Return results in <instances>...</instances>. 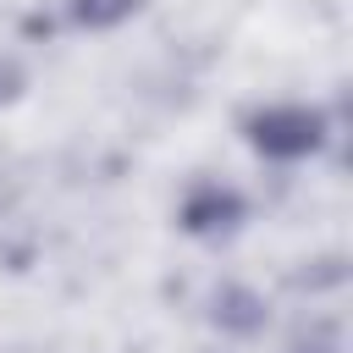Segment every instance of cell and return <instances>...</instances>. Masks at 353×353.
Here are the masks:
<instances>
[{"instance_id": "6da1fadb", "label": "cell", "mask_w": 353, "mask_h": 353, "mask_svg": "<svg viewBox=\"0 0 353 353\" xmlns=\"http://www.w3.org/2000/svg\"><path fill=\"white\" fill-rule=\"evenodd\" d=\"M331 138V116L320 105H292V99H276V105H254L243 116V143L259 154V160H276V165H298L309 154H320Z\"/></svg>"}, {"instance_id": "7a4b0ae2", "label": "cell", "mask_w": 353, "mask_h": 353, "mask_svg": "<svg viewBox=\"0 0 353 353\" xmlns=\"http://www.w3.org/2000/svg\"><path fill=\"white\" fill-rule=\"evenodd\" d=\"M243 221H248V199L232 182H215V176L193 182L176 204V226L199 243H226V237L243 232Z\"/></svg>"}, {"instance_id": "3957f363", "label": "cell", "mask_w": 353, "mask_h": 353, "mask_svg": "<svg viewBox=\"0 0 353 353\" xmlns=\"http://www.w3.org/2000/svg\"><path fill=\"white\" fill-rule=\"evenodd\" d=\"M265 320H270L265 292H254V287H243V281H226V287L210 292V325H215V331H226V336H259Z\"/></svg>"}, {"instance_id": "277c9868", "label": "cell", "mask_w": 353, "mask_h": 353, "mask_svg": "<svg viewBox=\"0 0 353 353\" xmlns=\"http://www.w3.org/2000/svg\"><path fill=\"white\" fill-rule=\"evenodd\" d=\"M143 0H66V17L77 22V28H121L132 11H138Z\"/></svg>"}, {"instance_id": "5b68a950", "label": "cell", "mask_w": 353, "mask_h": 353, "mask_svg": "<svg viewBox=\"0 0 353 353\" xmlns=\"http://www.w3.org/2000/svg\"><path fill=\"white\" fill-rule=\"evenodd\" d=\"M17 88H22V66H11V61H0V105H6V99H11Z\"/></svg>"}]
</instances>
